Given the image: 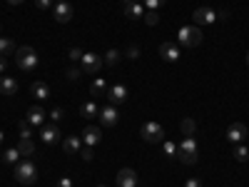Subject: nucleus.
Segmentation results:
<instances>
[{
  "label": "nucleus",
  "mask_w": 249,
  "mask_h": 187,
  "mask_svg": "<svg viewBox=\"0 0 249 187\" xmlns=\"http://www.w3.org/2000/svg\"><path fill=\"white\" fill-rule=\"evenodd\" d=\"M144 23H147V25H157V23H160L157 10H147V13H144Z\"/></svg>",
  "instance_id": "7c9ffc66"
},
{
  "label": "nucleus",
  "mask_w": 249,
  "mask_h": 187,
  "mask_svg": "<svg viewBox=\"0 0 249 187\" xmlns=\"http://www.w3.org/2000/svg\"><path fill=\"white\" fill-rule=\"evenodd\" d=\"M62 115H65V112H62V110H60V108H55V110H53V112H50V120H53V122H55V125H57V122H60V120H62Z\"/></svg>",
  "instance_id": "4c0bfd02"
},
{
  "label": "nucleus",
  "mask_w": 249,
  "mask_h": 187,
  "mask_svg": "<svg viewBox=\"0 0 249 187\" xmlns=\"http://www.w3.org/2000/svg\"><path fill=\"white\" fill-rule=\"evenodd\" d=\"M100 140H102V130L97 128V125H88L85 132H82V142H85L88 148H95Z\"/></svg>",
  "instance_id": "2eb2a0df"
},
{
  "label": "nucleus",
  "mask_w": 249,
  "mask_h": 187,
  "mask_svg": "<svg viewBox=\"0 0 249 187\" xmlns=\"http://www.w3.org/2000/svg\"><path fill=\"white\" fill-rule=\"evenodd\" d=\"M162 155H164V157H177V145H175V142H170V140H164Z\"/></svg>",
  "instance_id": "c85d7f7f"
},
{
  "label": "nucleus",
  "mask_w": 249,
  "mask_h": 187,
  "mask_svg": "<svg viewBox=\"0 0 249 187\" xmlns=\"http://www.w3.org/2000/svg\"><path fill=\"white\" fill-rule=\"evenodd\" d=\"M195 128H197V125H195L192 117H184V120L179 122V130H182L184 137H195Z\"/></svg>",
  "instance_id": "b1692460"
},
{
  "label": "nucleus",
  "mask_w": 249,
  "mask_h": 187,
  "mask_svg": "<svg viewBox=\"0 0 249 187\" xmlns=\"http://www.w3.org/2000/svg\"><path fill=\"white\" fill-rule=\"evenodd\" d=\"M80 68H82L85 75H97L102 68H105V62H102V57L95 55V53H85L82 60H80Z\"/></svg>",
  "instance_id": "423d86ee"
},
{
  "label": "nucleus",
  "mask_w": 249,
  "mask_h": 187,
  "mask_svg": "<svg viewBox=\"0 0 249 187\" xmlns=\"http://www.w3.org/2000/svg\"><path fill=\"white\" fill-rule=\"evenodd\" d=\"M117 187H137V172L132 168H122L117 172Z\"/></svg>",
  "instance_id": "4468645a"
},
{
  "label": "nucleus",
  "mask_w": 249,
  "mask_h": 187,
  "mask_svg": "<svg viewBox=\"0 0 249 187\" xmlns=\"http://www.w3.org/2000/svg\"><path fill=\"white\" fill-rule=\"evenodd\" d=\"M57 187H75V182L65 175V177H60V180H57Z\"/></svg>",
  "instance_id": "58836bf2"
},
{
  "label": "nucleus",
  "mask_w": 249,
  "mask_h": 187,
  "mask_svg": "<svg viewBox=\"0 0 249 187\" xmlns=\"http://www.w3.org/2000/svg\"><path fill=\"white\" fill-rule=\"evenodd\" d=\"M30 93L37 97V100H48L50 97V88L45 85V82L43 80H37V82H33V85H30Z\"/></svg>",
  "instance_id": "aec40b11"
},
{
  "label": "nucleus",
  "mask_w": 249,
  "mask_h": 187,
  "mask_svg": "<svg viewBox=\"0 0 249 187\" xmlns=\"http://www.w3.org/2000/svg\"><path fill=\"white\" fill-rule=\"evenodd\" d=\"M124 55H127L130 60H137V57H140V48L132 45V48H127V53H124Z\"/></svg>",
  "instance_id": "e433bc0d"
},
{
  "label": "nucleus",
  "mask_w": 249,
  "mask_h": 187,
  "mask_svg": "<svg viewBox=\"0 0 249 187\" xmlns=\"http://www.w3.org/2000/svg\"><path fill=\"white\" fill-rule=\"evenodd\" d=\"M97 117H100V125H102V128H115L117 120H120V112H117L115 105H105V108H100Z\"/></svg>",
  "instance_id": "6e6552de"
},
{
  "label": "nucleus",
  "mask_w": 249,
  "mask_h": 187,
  "mask_svg": "<svg viewBox=\"0 0 249 187\" xmlns=\"http://www.w3.org/2000/svg\"><path fill=\"white\" fill-rule=\"evenodd\" d=\"M224 137L230 140L232 145H242L244 137H247V125L244 122H232L230 128H227V135Z\"/></svg>",
  "instance_id": "9d476101"
},
{
  "label": "nucleus",
  "mask_w": 249,
  "mask_h": 187,
  "mask_svg": "<svg viewBox=\"0 0 249 187\" xmlns=\"http://www.w3.org/2000/svg\"><path fill=\"white\" fill-rule=\"evenodd\" d=\"M20 137H33V125L28 120H20Z\"/></svg>",
  "instance_id": "c756f323"
},
{
  "label": "nucleus",
  "mask_w": 249,
  "mask_h": 187,
  "mask_svg": "<svg viewBox=\"0 0 249 187\" xmlns=\"http://www.w3.org/2000/svg\"><path fill=\"white\" fill-rule=\"evenodd\" d=\"M10 5H20V3H25V0H8Z\"/></svg>",
  "instance_id": "79ce46f5"
},
{
  "label": "nucleus",
  "mask_w": 249,
  "mask_h": 187,
  "mask_svg": "<svg viewBox=\"0 0 249 187\" xmlns=\"http://www.w3.org/2000/svg\"><path fill=\"white\" fill-rule=\"evenodd\" d=\"M3 140H5V132H3V130H0V145H3Z\"/></svg>",
  "instance_id": "37998d69"
},
{
  "label": "nucleus",
  "mask_w": 249,
  "mask_h": 187,
  "mask_svg": "<svg viewBox=\"0 0 249 187\" xmlns=\"http://www.w3.org/2000/svg\"><path fill=\"white\" fill-rule=\"evenodd\" d=\"M120 60H122V53H120L117 48H110V50L105 53V57H102V62H105V65H110V68H115Z\"/></svg>",
  "instance_id": "5701e85b"
},
{
  "label": "nucleus",
  "mask_w": 249,
  "mask_h": 187,
  "mask_svg": "<svg viewBox=\"0 0 249 187\" xmlns=\"http://www.w3.org/2000/svg\"><path fill=\"white\" fill-rule=\"evenodd\" d=\"M164 5V0H144V8L147 10H160Z\"/></svg>",
  "instance_id": "72a5a7b5"
},
{
  "label": "nucleus",
  "mask_w": 249,
  "mask_h": 187,
  "mask_svg": "<svg viewBox=\"0 0 249 187\" xmlns=\"http://www.w3.org/2000/svg\"><path fill=\"white\" fill-rule=\"evenodd\" d=\"M140 135L144 137V142H162L164 140V128L160 122L150 120V122H144L142 128H140Z\"/></svg>",
  "instance_id": "39448f33"
},
{
  "label": "nucleus",
  "mask_w": 249,
  "mask_h": 187,
  "mask_svg": "<svg viewBox=\"0 0 249 187\" xmlns=\"http://www.w3.org/2000/svg\"><path fill=\"white\" fill-rule=\"evenodd\" d=\"M15 65L20 70H25V73H33L37 68V53H35V48H30V45L18 48L15 50Z\"/></svg>",
  "instance_id": "f03ea898"
},
{
  "label": "nucleus",
  "mask_w": 249,
  "mask_h": 187,
  "mask_svg": "<svg viewBox=\"0 0 249 187\" xmlns=\"http://www.w3.org/2000/svg\"><path fill=\"white\" fill-rule=\"evenodd\" d=\"M197 155H199V148H197V140H195V137H184V140L177 145V157H179L184 165H195V162H197Z\"/></svg>",
  "instance_id": "7ed1b4c3"
},
{
  "label": "nucleus",
  "mask_w": 249,
  "mask_h": 187,
  "mask_svg": "<svg viewBox=\"0 0 249 187\" xmlns=\"http://www.w3.org/2000/svg\"><path fill=\"white\" fill-rule=\"evenodd\" d=\"M247 65H249V53H247Z\"/></svg>",
  "instance_id": "c03bdc74"
},
{
  "label": "nucleus",
  "mask_w": 249,
  "mask_h": 187,
  "mask_svg": "<svg viewBox=\"0 0 249 187\" xmlns=\"http://www.w3.org/2000/svg\"><path fill=\"white\" fill-rule=\"evenodd\" d=\"M82 55H85V53H82L80 48H70V50H68V57H70L72 62H80V60H82Z\"/></svg>",
  "instance_id": "473e14b6"
},
{
  "label": "nucleus",
  "mask_w": 249,
  "mask_h": 187,
  "mask_svg": "<svg viewBox=\"0 0 249 187\" xmlns=\"http://www.w3.org/2000/svg\"><path fill=\"white\" fill-rule=\"evenodd\" d=\"M53 13H55V20H57V23H70L75 10H72V5H70V3H65V0H62V3H55Z\"/></svg>",
  "instance_id": "f8f14e48"
},
{
  "label": "nucleus",
  "mask_w": 249,
  "mask_h": 187,
  "mask_svg": "<svg viewBox=\"0 0 249 187\" xmlns=\"http://www.w3.org/2000/svg\"><path fill=\"white\" fill-rule=\"evenodd\" d=\"M15 148H18V152L23 155V157H30V155L35 152V145H33V140H30V137H20Z\"/></svg>",
  "instance_id": "412c9836"
},
{
  "label": "nucleus",
  "mask_w": 249,
  "mask_h": 187,
  "mask_svg": "<svg viewBox=\"0 0 249 187\" xmlns=\"http://www.w3.org/2000/svg\"><path fill=\"white\" fill-rule=\"evenodd\" d=\"M102 93H107V82L105 80H102V77H95V82H92V85H90V95H102Z\"/></svg>",
  "instance_id": "bb28decb"
},
{
  "label": "nucleus",
  "mask_w": 249,
  "mask_h": 187,
  "mask_svg": "<svg viewBox=\"0 0 249 187\" xmlns=\"http://www.w3.org/2000/svg\"><path fill=\"white\" fill-rule=\"evenodd\" d=\"M57 3H62V0H57Z\"/></svg>",
  "instance_id": "de8ad7c7"
},
{
  "label": "nucleus",
  "mask_w": 249,
  "mask_h": 187,
  "mask_svg": "<svg viewBox=\"0 0 249 187\" xmlns=\"http://www.w3.org/2000/svg\"><path fill=\"white\" fill-rule=\"evenodd\" d=\"M60 128H57V125L55 122H45L43 125V128H40V140H43L45 145H57L60 142Z\"/></svg>",
  "instance_id": "1a4fd4ad"
},
{
  "label": "nucleus",
  "mask_w": 249,
  "mask_h": 187,
  "mask_svg": "<svg viewBox=\"0 0 249 187\" xmlns=\"http://www.w3.org/2000/svg\"><path fill=\"white\" fill-rule=\"evenodd\" d=\"M13 175L20 185H33L37 180V165L30 160V157H23L15 168H13Z\"/></svg>",
  "instance_id": "f257e3e1"
},
{
  "label": "nucleus",
  "mask_w": 249,
  "mask_h": 187,
  "mask_svg": "<svg viewBox=\"0 0 249 187\" xmlns=\"http://www.w3.org/2000/svg\"><path fill=\"white\" fill-rule=\"evenodd\" d=\"M130 3H140V0H130Z\"/></svg>",
  "instance_id": "a18cd8bd"
},
{
  "label": "nucleus",
  "mask_w": 249,
  "mask_h": 187,
  "mask_svg": "<svg viewBox=\"0 0 249 187\" xmlns=\"http://www.w3.org/2000/svg\"><path fill=\"white\" fill-rule=\"evenodd\" d=\"M15 93H18V80L10 75H0V95L13 97Z\"/></svg>",
  "instance_id": "dca6fc26"
},
{
  "label": "nucleus",
  "mask_w": 249,
  "mask_h": 187,
  "mask_svg": "<svg viewBox=\"0 0 249 187\" xmlns=\"http://www.w3.org/2000/svg\"><path fill=\"white\" fill-rule=\"evenodd\" d=\"M232 155H234L237 162H247V160H249V150L244 148V145H234V148H232Z\"/></svg>",
  "instance_id": "cd10ccee"
},
{
  "label": "nucleus",
  "mask_w": 249,
  "mask_h": 187,
  "mask_svg": "<svg viewBox=\"0 0 249 187\" xmlns=\"http://www.w3.org/2000/svg\"><path fill=\"white\" fill-rule=\"evenodd\" d=\"M25 120H28L30 125H37V128H43V125H45V110L40 108V105H33V108L25 112Z\"/></svg>",
  "instance_id": "6ab92c4d"
},
{
  "label": "nucleus",
  "mask_w": 249,
  "mask_h": 187,
  "mask_svg": "<svg viewBox=\"0 0 249 187\" xmlns=\"http://www.w3.org/2000/svg\"><path fill=\"white\" fill-rule=\"evenodd\" d=\"M53 3H55V0H35V8L48 10V8H53Z\"/></svg>",
  "instance_id": "c9c22d12"
},
{
  "label": "nucleus",
  "mask_w": 249,
  "mask_h": 187,
  "mask_svg": "<svg viewBox=\"0 0 249 187\" xmlns=\"http://www.w3.org/2000/svg\"><path fill=\"white\" fill-rule=\"evenodd\" d=\"M8 70V57H3V55H0V75H3Z\"/></svg>",
  "instance_id": "a19ab883"
},
{
  "label": "nucleus",
  "mask_w": 249,
  "mask_h": 187,
  "mask_svg": "<svg viewBox=\"0 0 249 187\" xmlns=\"http://www.w3.org/2000/svg\"><path fill=\"white\" fill-rule=\"evenodd\" d=\"M65 75H68V80H72V82H75V80H80V75H85V73H82V68H70Z\"/></svg>",
  "instance_id": "f704fd0d"
},
{
  "label": "nucleus",
  "mask_w": 249,
  "mask_h": 187,
  "mask_svg": "<svg viewBox=\"0 0 249 187\" xmlns=\"http://www.w3.org/2000/svg\"><path fill=\"white\" fill-rule=\"evenodd\" d=\"M184 187H202V182H199L197 177H190V180L184 182Z\"/></svg>",
  "instance_id": "ea45409f"
},
{
  "label": "nucleus",
  "mask_w": 249,
  "mask_h": 187,
  "mask_svg": "<svg viewBox=\"0 0 249 187\" xmlns=\"http://www.w3.org/2000/svg\"><path fill=\"white\" fill-rule=\"evenodd\" d=\"M97 187H105V185H97Z\"/></svg>",
  "instance_id": "49530a36"
},
{
  "label": "nucleus",
  "mask_w": 249,
  "mask_h": 187,
  "mask_svg": "<svg viewBox=\"0 0 249 187\" xmlns=\"http://www.w3.org/2000/svg\"><path fill=\"white\" fill-rule=\"evenodd\" d=\"M192 20H195L197 25H212L214 20H219V18H217V10H214V8L202 5V8H197V10L192 13Z\"/></svg>",
  "instance_id": "0eeeda50"
},
{
  "label": "nucleus",
  "mask_w": 249,
  "mask_h": 187,
  "mask_svg": "<svg viewBox=\"0 0 249 187\" xmlns=\"http://www.w3.org/2000/svg\"><path fill=\"white\" fill-rule=\"evenodd\" d=\"M20 160H23V155L18 152V148H10V150H5V155H3V162H5V165H18Z\"/></svg>",
  "instance_id": "a878e982"
},
{
  "label": "nucleus",
  "mask_w": 249,
  "mask_h": 187,
  "mask_svg": "<svg viewBox=\"0 0 249 187\" xmlns=\"http://www.w3.org/2000/svg\"><path fill=\"white\" fill-rule=\"evenodd\" d=\"M202 30H199V25H182L179 28V33H177V40H179V45H184V48H197L199 43H202Z\"/></svg>",
  "instance_id": "20e7f679"
},
{
  "label": "nucleus",
  "mask_w": 249,
  "mask_h": 187,
  "mask_svg": "<svg viewBox=\"0 0 249 187\" xmlns=\"http://www.w3.org/2000/svg\"><path fill=\"white\" fill-rule=\"evenodd\" d=\"M80 155H82V160H85V162H92V160H95V150H92V148H88V145L80 150Z\"/></svg>",
  "instance_id": "2f4dec72"
},
{
  "label": "nucleus",
  "mask_w": 249,
  "mask_h": 187,
  "mask_svg": "<svg viewBox=\"0 0 249 187\" xmlns=\"http://www.w3.org/2000/svg\"><path fill=\"white\" fill-rule=\"evenodd\" d=\"M62 150H65V155H77V152L82 150V137L68 135L65 140H62Z\"/></svg>",
  "instance_id": "a211bd4d"
},
{
  "label": "nucleus",
  "mask_w": 249,
  "mask_h": 187,
  "mask_svg": "<svg viewBox=\"0 0 249 187\" xmlns=\"http://www.w3.org/2000/svg\"><path fill=\"white\" fill-rule=\"evenodd\" d=\"M15 50L18 48H15V43L10 37H0V55H3V57L5 55H15Z\"/></svg>",
  "instance_id": "393cba45"
},
{
  "label": "nucleus",
  "mask_w": 249,
  "mask_h": 187,
  "mask_svg": "<svg viewBox=\"0 0 249 187\" xmlns=\"http://www.w3.org/2000/svg\"><path fill=\"white\" fill-rule=\"evenodd\" d=\"M107 100H110V105H122L124 100H127V88L122 85V82H117V85H110L107 88Z\"/></svg>",
  "instance_id": "9b49d317"
},
{
  "label": "nucleus",
  "mask_w": 249,
  "mask_h": 187,
  "mask_svg": "<svg viewBox=\"0 0 249 187\" xmlns=\"http://www.w3.org/2000/svg\"><path fill=\"white\" fill-rule=\"evenodd\" d=\"M160 55H162L164 62H177V60L182 57V50H179L175 43H162V45H160Z\"/></svg>",
  "instance_id": "ddd939ff"
},
{
  "label": "nucleus",
  "mask_w": 249,
  "mask_h": 187,
  "mask_svg": "<svg viewBox=\"0 0 249 187\" xmlns=\"http://www.w3.org/2000/svg\"><path fill=\"white\" fill-rule=\"evenodd\" d=\"M97 112H100V108L95 105L92 100H88V102H82V105H80V115L85 117V120H90V117H97Z\"/></svg>",
  "instance_id": "4be33fe9"
},
{
  "label": "nucleus",
  "mask_w": 249,
  "mask_h": 187,
  "mask_svg": "<svg viewBox=\"0 0 249 187\" xmlns=\"http://www.w3.org/2000/svg\"><path fill=\"white\" fill-rule=\"evenodd\" d=\"M122 8H124V15H127L130 20L144 18V5H142V3H130V0H122Z\"/></svg>",
  "instance_id": "f3484780"
}]
</instances>
